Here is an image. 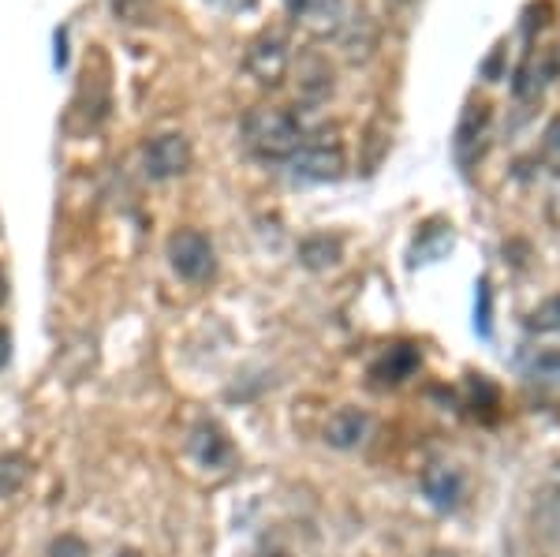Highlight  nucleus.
I'll return each mask as SVG.
<instances>
[{
	"label": "nucleus",
	"instance_id": "1",
	"mask_svg": "<svg viewBox=\"0 0 560 557\" xmlns=\"http://www.w3.org/2000/svg\"><path fill=\"white\" fill-rule=\"evenodd\" d=\"M306 142L303 120L292 109H250L243 120V147L258 161H292V154Z\"/></svg>",
	"mask_w": 560,
	"mask_h": 557
},
{
	"label": "nucleus",
	"instance_id": "2",
	"mask_svg": "<svg viewBox=\"0 0 560 557\" xmlns=\"http://www.w3.org/2000/svg\"><path fill=\"white\" fill-rule=\"evenodd\" d=\"M292 176L306 179V184H332V179L345 176L348 169V154L345 142L337 135L322 131V135H306V142L292 154Z\"/></svg>",
	"mask_w": 560,
	"mask_h": 557
},
{
	"label": "nucleus",
	"instance_id": "3",
	"mask_svg": "<svg viewBox=\"0 0 560 557\" xmlns=\"http://www.w3.org/2000/svg\"><path fill=\"white\" fill-rule=\"evenodd\" d=\"M168 266H173L176 277H184L191 285L210 281L217 274V251L210 244V236L198 229L173 232V240H168Z\"/></svg>",
	"mask_w": 560,
	"mask_h": 557
},
{
	"label": "nucleus",
	"instance_id": "4",
	"mask_svg": "<svg viewBox=\"0 0 560 557\" xmlns=\"http://www.w3.org/2000/svg\"><path fill=\"white\" fill-rule=\"evenodd\" d=\"M292 65V53H288V38L280 31H261L255 42L247 45V57L243 68L250 71L258 86H280Z\"/></svg>",
	"mask_w": 560,
	"mask_h": 557
},
{
	"label": "nucleus",
	"instance_id": "5",
	"mask_svg": "<svg viewBox=\"0 0 560 557\" xmlns=\"http://www.w3.org/2000/svg\"><path fill=\"white\" fill-rule=\"evenodd\" d=\"M191 142L179 131H165L153 135V139L142 147V169H147L150 179H176L191 169Z\"/></svg>",
	"mask_w": 560,
	"mask_h": 557
},
{
	"label": "nucleus",
	"instance_id": "6",
	"mask_svg": "<svg viewBox=\"0 0 560 557\" xmlns=\"http://www.w3.org/2000/svg\"><path fill=\"white\" fill-rule=\"evenodd\" d=\"M486 139H490V105L467 102L464 113H459L456 135H453V154L464 173H471L478 165V158H482V150H486Z\"/></svg>",
	"mask_w": 560,
	"mask_h": 557
},
{
	"label": "nucleus",
	"instance_id": "7",
	"mask_svg": "<svg viewBox=\"0 0 560 557\" xmlns=\"http://www.w3.org/2000/svg\"><path fill=\"white\" fill-rule=\"evenodd\" d=\"M79 116H83L86 131L102 128V120L108 116V68L102 57H97V71H90V65H86L79 94H75V102H71V124H75Z\"/></svg>",
	"mask_w": 560,
	"mask_h": 557
},
{
	"label": "nucleus",
	"instance_id": "8",
	"mask_svg": "<svg viewBox=\"0 0 560 557\" xmlns=\"http://www.w3.org/2000/svg\"><path fill=\"white\" fill-rule=\"evenodd\" d=\"M187 453H191V461L206 472H221L236 461V449H232V442L224 438V430L217 423H198L191 430V438H187Z\"/></svg>",
	"mask_w": 560,
	"mask_h": 557
},
{
	"label": "nucleus",
	"instance_id": "9",
	"mask_svg": "<svg viewBox=\"0 0 560 557\" xmlns=\"http://www.w3.org/2000/svg\"><path fill=\"white\" fill-rule=\"evenodd\" d=\"M422 367V352L408 340L400 345H388L382 356L370 363V379L374 385H404L408 379H415V371Z\"/></svg>",
	"mask_w": 560,
	"mask_h": 557
},
{
	"label": "nucleus",
	"instance_id": "10",
	"mask_svg": "<svg viewBox=\"0 0 560 557\" xmlns=\"http://www.w3.org/2000/svg\"><path fill=\"white\" fill-rule=\"evenodd\" d=\"M464 475L453 464H430L422 472V494L438 513H456L459 501H464Z\"/></svg>",
	"mask_w": 560,
	"mask_h": 557
},
{
	"label": "nucleus",
	"instance_id": "11",
	"mask_svg": "<svg viewBox=\"0 0 560 557\" xmlns=\"http://www.w3.org/2000/svg\"><path fill=\"white\" fill-rule=\"evenodd\" d=\"M370 434V416L363 408H340L325 423V442L332 449H359Z\"/></svg>",
	"mask_w": 560,
	"mask_h": 557
},
{
	"label": "nucleus",
	"instance_id": "12",
	"mask_svg": "<svg viewBox=\"0 0 560 557\" xmlns=\"http://www.w3.org/2000/svg\"><path fill=\"white\" fill-rule=\"evenodd\" d=\"M295 23H303L314 34H329L340 26V0H288Z\"/></svg>",
	"mask_w": 560,
	"mask_h": 557
},
{
	"label": "nucleus",
	"instance_id": "13",
	"mask_svg": "<svg viewBox=\"0 0 560 557\" xmlns=\"http://www.w3.org/2000/svg\"><path fill=\"white\" fill-rule=\"evenodd\" d=\"M300 94L306 102H325L332 94V71L322 57H306L300 68Z\"/></svg>",
	"mask_w": 560,
	"mask_h": 557
},
{
	"label": "nucleus",
	"instance_id": "14",
	"mask_svg": "<svg viewBox=\"0 0 560 557\" xmlns=\"http://www.w3.org/2000/svg\"><path fill=\"white\" fill-rule=\"evenodd\" d=\"M31 479V461L23 453H0V498L20 494Z\"/></svg>",
	"mask_w": 560,
	"mask_h": 557
},
{
	"label": "nucleus",
	"instance_id": "15",
	"mask_svg": "<svg viewBox=\"0 0 560 557\" xmlns=\"http://www.w3.org/2000/svg\"><path fill=\"white\" fill-rule=\"evenodd\" d=\"M300 258L303 266L311 269H325V266H337L340 263V240L337 236H311L300 244Z\"/></svg>",
	"mask_w": 560,
	"mask_h": 557
},
{
	"label": "nucleus",
	"instance_id": "16",
	"mask_svg": "<svg viewBox=\"0 0 560 557\" xmlns=\"http://www.w3.org/2000/svg\"><path fill=\"white\" fill-rule=\"evenodd\" d=\"M108 8L128 26H147L153 20V0H108Z\"/></svg>",
	"mask_w": 560,
	"mask_h": 557
},
{
	"label": "nucleus",
	"instance_id": "17",
	"mask_svg": "<svg viewBox=\"0 0 560 557\" xmlns=\"http://www.w3.org/2000/svg\"><path fill=\"white\" fill-rule=\"evenodd\" d=\"M541 165L549 169V176L560 179V116L546 124V131H541Z\"/></svg>",
	"mask_w": 560,
	"mask_h": 557
},
{
	"label": "nucleus",
	"instance_id": "18",
	"mask_svg": "<svg viewBox=\"0 0 560 557\" xmlns=\"http://www.w3.org/2000/svg\"><path fill=\"white\" fill-rule=\"evenodd\" d=\"M530 329L538 334H560V292L541 300L535 311H530Z\"/></svg>",
	"mask_w": 560,
	"mask_h": 557
},
{
	"label": "nucleus",
	"instance_id": "19",
	"mask_svg": "<svg viewBox=\"0 0 560 557\" xmlns=\"http://www.w3.org/2000/svg\"><path fill=\"white\" fill-rule=\"evenodd\" d=\"M527 374H530V379H538V382L560 385V352H538L527 363Z\"/></svg>",
	"mask_w": 560,
	"mask_h": 557
},
{
	"label": "nucleus",
	"instance_id": "20",
	"mask_svg": "<svg viewBox=\"0 0 560 557\" xmlns=\"http://www.w3.org/2000/svg\"><path fill=\"white\" fill-rule=\"evenodd\" d=\"M45 557H90V546L79 535H60L49 543V554Z\"/></svg>",
	"mask_w": 560,
	"mask_h": 557
},
{
	"label": "nucleus",
	"instance_id": "21",
	"mask_svg": "<svg viewBox=\"0 0 560 557\" xmlns=\"http://www.w3.org/2000/svg\"><path fill=\"white\" fill-rule=\"evenodd\" d=\"M8 359H12V334L0 326V371L8 367Z\"/></svg>",
	"mask_w": 560,
	"mask_h": 557
},
{
	"label": "nucleus",
	"instance_id": "22",
	"mask_svg": "<svg viewBox=\"0 0 560 557\" xmlns=\"http://www.w3.org/2000/svg\"><path fill=\"white\" fill-rule=\"evenodd\" d=\"M213 4L229 8V12H250V8H255L258 0H213Z\"/></svg>",
	"mask_w": 560,
	"mask_h": 557
},
{
	"label": "nucleus",
	"instance_id": "23",
	"mask_svg": "<svg viewBox=\"0 0 560 557\" xmlns=\"http://www.w3.org/2000/svg\"><path fill=\"white\" fill-rule=\"evenodd\" d=\"M8 300V277H4V269H0V303Z\"/></svg>",
	"mask_w": 560,
	"mask_h": 557
},
{
	"label": "nucleus",
	"instance_id": "24",
	"mask_svg": "<svg viewBox=\"0 0 560 557\" xmlns=\"http://www.w3.org/2000/svg\"><path fill=\"white\" fill-rule=\"evenodd\" d=\"M116 557H142V554H139V550H131V546H124V550L116 554Z\"/></svg>",
	"mask_w": 560,
	"mask_h": 557
},
{
	"label": "nucleus",
	"instance_id": "25",
	"mask_svg": "<svg viewBox=\"0 0 560 557\" xmlns=\"http://www.w3.org/2000/svg\"><path fill=\"white\" fill-rule=\"evenodd\" d=\"M438 557H445V554H438Z\"/></svg>",
	"mask_w": 560,
	"mask_h": 557
}]
</instances>
